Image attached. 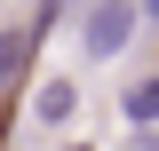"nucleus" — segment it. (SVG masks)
<instances>
[{"label":"nucleus","instance_id":"nucleus-1","mask_svg":"<svg viewBox=\"0 0 159 151\" xmlns=\"http://www.w3.org/2000/svg\"><path fill=\"white\" fill-rule=\"evenodd\" d=\"M135 0H96V8H88V24H80V48H88V56H119V48H127V40H135Z\"/></svg>","mask_w":159,"mask_h":151},{"label":"nucleus","instance_id":"nucleus-2","mask_svg":"<svg viewBox=\"0 0 159 151\" xmlns=\"http://www.w3.org/2000/svg\"><path fill=\"white\" fill-rule=\"evenodd\" d=\"M72 112H80V88H72V80H40V88H32V119H40V127H64Z\"/></svg>","mask_w":159,"mask_h":151},{"label":"nucleus","instance_id":"nucleus-3","mask_svg":"<svg viewBox=\"0 0 159 151\" xmlns=\"http://www.w3.org/2000/svg\"><path fill=\"white\" fill-rule=\"evenodd\" d=\"M32 24H0V88H16L24 80V64H32Z\"/></svg>","mask_w":159,"mask_h":151},{"label":"nucleus","instance_id":"nucleus-4","mask_svg":"<svg viewBox=\"0 0 159 151\" xmlns=\"http://www.w3.org/2000/svg\"><path fill=\"white\" fill-rule=\"evenodd\" d=\"M119 119H127V127H159V72L135 80V88L119 95Z\"/></svg>","mask_w":159,"mask_h":151},{"label":"nucleus","instance_id":"nucleus-5","mask_svg":"<svg viewBox=\"0 0 159 151\" xmlns=\"http://www.w3.org/2000/svg\"><path fill=\"white\" fill-rule=\"evenodd\" d=\"M135 16H159V0H143V8H135Z\"/></svg>","mask_w":159,"mask_h":151},{"label":"nucleus","instance_id":"nucleus-6","mask_svg":"<svg viewBox=\"0 0 159 151\" xmlns=\"http://www.w3.org/2000/svg\"><path fill=\"white\" fill-rule=\"evenodd\" d=\"M0 151H8V127H0Z\"/></svg>","mask_w":159,"mask_h":151},{"label":"nucleus","instance_id":"nucleus-7","mask_svg":"<svg viewBox=\"0 0 159 151\" xmlns=\"http://www.w3.org/2000/svg\"><path fill=\"white\" fill-rule=\"evenodd\" d=\"M64 151H88V143H64Z\"/></svg>","mask_w":159,"mask_h":151}]
</instances>
